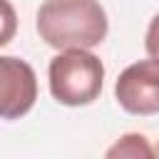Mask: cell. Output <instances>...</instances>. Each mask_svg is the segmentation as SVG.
<instances>
[{
    "label": "cell",
    "mask_w": 159,
    "mask_h": 159,
    "mask_svg": "<svg viewBox=\"0 0 159 159\" xmlns=\"http://www.w3.org/2000/svg\"><path fill=\"white\" fill-rule=\"evenodd\" d=\"M17 32V12L10 0H0V47H5Z\"/></svg>",
    "instance_id": "cell-6"
},
{
    "label": "cell",
    "mask_w": 159,
    "mask_h": 159,
    "mask_svg": "<svg viewBox=\"0 0 159 159\" xmlns=\"http://www.w3.org/2000/svg\"><path fill=\"white\" fill-rule=\"evenodd\" d=\"M37 99L35 70L20 57H0V119H20Z\"/></svg>",
    "instance_id": "cell-4"
},
{
    "label": "cell",
    "mask_w": 159,
    "mask_h": 159,
    "mask_svg": "<svg viewBox=\"0 0 159 159\" xmlns=\"http://www.w3.org/2000/svg\"><path fill=\"white\" fill-rule=\"evenodd\" d=\"M144 50L152 60L159 62V15L152 17L149 27H147V35H144Z\"/></svg>",
    "instance_id": "cell-7"
},
{
    "label": "cell",
    "mask_w": 159,
    "mask_h": 159,
    "mask_svg": "<svg viewBox=\"0 0 159 159\" xmlns=\"http://www.w3.org/2000/svg\"><path fill=\"white\" fill-rule=\"evenodd\" d=\"M109 22L99 0H45L37 10V32L55 50L97 47Z\"/></svg>",
    "instance_id": "cell-1"
},
{
    "label": "cell",
    "mask_w": 159,
    "mask_h": 159,
    "mask_svg": "<svg viewBox=\"0 0 159 159\" xmlns=\"http://www.w3.org/2000/svg\"><path fill=\"white\" fill-rule=\"evenodd\" d=\"M107 157H132V159H137V157H154V149L149 147L147 137H142V134H124L114 147L107 149Z\"/></svg>",
    "instance_id": "cell-5"
},
{
    "label": "cell",
    "mask_w": 159,
    "mask_h": 159,
    "mask_svg": "<svg viewBox=\"0 0 159 159\" xmlns=\"http://www.w3.org/2000/svg\"><path fill=\"white\" fill-rule=\"evenodd\" d=\"M114 97L129 114H159V62L149 57L129 65L117 77Z\"/></svg>",
    "instance_id": "cell-3"
},
{
    "label": "cell",
    "mask_w": 159,
    "mask_h": 159,
    "mask_svg": "<svg viewBox=\"0 0 159 159\" xmlns=\"http://www.w3.org/2000/svg\"><path fill=\"white\" fill-rule=\"evenodd\" d=\"M50 92L60 104L84 107L92 104L104 82V65L84 47H70L50 60L47 67Z\"/></svg>",
    "instance_id": "cell-2"
}]
</instances>
